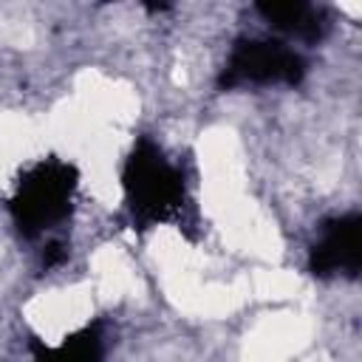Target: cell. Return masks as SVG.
Wrapping results in <instances>:
<instances>
[{
	"label": "cell",
	"mask_w": 362,
	"mask_h": 362,
	"mask_svg": "<svg viewBox=\"0 0 362 362\" xmlns=\"http://www.w3.org/2000/svg\"><path fill=\"white\" fill-rule=\"evenodd\" d=\"M122 187L130 218L139 226L164 221L173 212H178L184 204L181 170L170 164L150 139H141L127 156L122 170Z\"/></svg>",
	"instance_id": "obj_1"
},
{
	"label": "cell",
	"mask_w": 362,
	"mask_h": 362,
	"mask_svg": "<svg viewBox=\"0 0 362 362\" xmlns=\"http://www.w3.org/2000/svg\"><path fill=\"white\" fill-rule=\"evenodd\" d=\"M79 175L74 164L48 158L28 167L11 195V215L23 235L37 238L71 212Z\"/></svg>",
	"instance_id": "obj_2"
},
{
	"label": "cell",
	"mask_w": 362,
	"mask_h": 362,
	"mask_svg": "<svg viewBox=\"0 0 362 362\" xmlns=\"http://www.w3.org/2000/svg\"><path fill=\"white\" fill-rule=\"evenodd\" d=\"M305 76L303 57L280 40H238L218 85L223 90L240 85H297Z\"/></svg>",
	"instance_id": "obj_3"
},
{
	"label": "cell",
	"mask_w": 362,
	"mask_h": 362,
	"mask_svg": "<svg viewBox=\"0 0 362 362\" xmlns=\"http://www.w3.org/2000/svg\"><path fill=\"white\" fill-rule=\"evenodd\" d=\"M362 266V218L356 212L337 215L320 226V238L311 246L308 269L314 277H356Z\"/></svg>",
	"instance_id": "obj_4"
},
{
	"label": "cell",
	"mask_w": 362,
	"mask_h": 362,
	"mask_svg": "<svg viewBox=\"0 0 362 362\" xmlns=\"http://www.w3.org/2000/svg\"><path fill=\"white\" fill-rule=\"evenodd\" d=\"M257 11L272 28L288 37L317 42L325 34V17L311 3H257Z\"/></svg>",
	"instance_id": "obj_5"
},
{
	"label": "cell",
	"mask_w": 362,
	"mask_h": 362,
	"mask_svg": "<svg viewBox=\"0 0 362 362\" xmlns=\"http://www.w3.org/2000/svg\"><path fill=\"white\" fill-rule=\"evenodd\" d=\"M31 351L34 362H99L105 354V339L99 334V325H88L59 345L31 342Z\"/></svg>",
	"instance_id": "obj_6"
}]
</instances>
